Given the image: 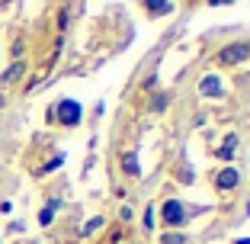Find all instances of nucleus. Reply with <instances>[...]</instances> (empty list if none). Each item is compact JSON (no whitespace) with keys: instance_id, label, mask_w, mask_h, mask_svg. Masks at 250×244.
Segmentation results:
<instances>
[{"instance_id":"obj_14","label":"nucleus","mask_w":250,"mask_h":244,"mask_svg":"<svg viewBox=\"0 0 250 244\" xmlns=\"http://www.w3.org/2000/svg\"><path fill=\"white\" fill-rule=\"evenodd\" d=\"M61 161H64V157H61V155H58V157H52V161L45 164V170H55V167H58V164H61Z\"/></svg>"},{"instance_id":"obj_5","label":"nucleus","mask_w":250,"mask_h":244,"mask_svg":"<svg viewBox=\"0 0 250 244\" xmlns=\"http://www.w3.org/2000/svg\"><path fill=\"white\" fill-rule=\"evenodd\" d=\"M215 186H218V190H234V186H237V170L225 167L221 174H215Z\"/></svg>"},{"instance_id":"obj_11","label":"nucleus","mask_w":250,"mask_h":244,"mask_svg":"<svg viewBox=\"0 0 250 244\" xmlns=\"http://www.w3.org/2000/svg\"><path fill=\"white\" fill-rule=\"evenodd\" d=\"M167 103H170V93H157L154 100H151V110L161 112V110H167Z\"/></svg>"},{"instance_id":"obj_15","label":"nucleus","mask_w":250,"mask_h":244,"mask_svg":"<svg viewBox=\"0 0 250 244\" xmlns=\"http://www.w3.org/2000/svg\"><path fill=\"white\" fill-rule=\"evenodd\" d=\"M208 3H212V7H225V3H228V0H208Z\"/></svg>"},{"instance_id":"obj_4","label":"nucleus","mask_w":250,"mask_h":244,"mask_svg":"<svg viewBox=\"0 0 250 244\" xmlns=\"http://www.w3.org/2000/svg\"><path fill=\"white\" fill-rule=\"evenodd\" d=\"M199 93L202 96H218L221 93V77L218 74H206L199 81Z\"/></svg>"},{"instance_id":"obj_6","label":"nucleus","mask_w":250,"mask_h":244,"mask_svg":"<svg viewBox=\"0 0 250 244\" xmlns=\"http://www.w3.org/2000/svg\"><path fill=\"white\" fill-rule=\"evenodd\" d=\"M145 7H147V13L164 16V13H170V10H173V3H170V0H145Z\"/></svg>"},{"instance_id":"obj_9","label":"nucleus","mask_w":250,"mask_h":244,"mask_svg":"<svg viewBox=\"0 0 250 244\" xmlns=\"http://www.w3.org/2000/svg\"><path fill=\"white\" fill-rule=\"evenodd\" d=\"M58 206H61L58 200H52V202H48V206H45L42 212H39V225H48V222H52V219H55V209H58Z\"/></svg>"},{"instance_id":"obj_2","label":"nucleus","mask_w":250,"mask_h":244,"mask_svg":"<svg viewBox=\"0 0 250 244\" xmlns=\"http://www.w3.org/2000/svg\"><path fill=\"white\" fill-rule=\"evenodd\" d=\"M247 55H250V45L247 42H234V45H228V48L218 52V65H237V61H244Z\"/></svg>"},{"instance_id":"obj_7","label":"nucleus","mask_w":250,"mask_h":244,"mask_svg":"<svg viewBox=\"0 0 250 244\" xmlns=\"http://www.w3.org/2000/svg\"><path fill=\"white\" fill-rule=\"evenodd\" d=\"M234 145H237V135L231 132L228 138H225V145L218 148V157H221V161H231V155H234Z\"/></svg>"},{"instance_id":"obj_13","label":"nucleus","mask_w":250,"mask_h":244,"mask_svg":"<svg viewBox=\"0 0 250 244\" xmlns=\"http://www.w3.org/2000/svg\"><path fill=\"white\" fill-rule=\"evenodd\" d=\"M96 228H103V219H90V222L83 225V235H90V231H96Z\"/></svg>"},{"instance_id":"obj_10","label":"nucleus","mask_w":250,"mask_h":244,"mask_svg":"<svg viewBox=\"0 0 250 244\" xmlns=\"http://www.w3.org/2000/svg\"><path fill=\"white\" fill-rule=\"evenodd\" d=\"M20 74H22V61H16V65H10L7 71H3V77H0V81H3V84H13Z\"/></svg>"},{"instance_id":"obj_3","label":"nucleus","mask_w":250,"mask_h":244,"mask_svg":"<svg viewBox=\"0 0 250 244\" xmlns=\"http://www.w3.org/2000/svg\"><path fill=\"white\" fill-rule=\"evenodd\" d=\"M161 215H164V222H167V225H183L186 222V209H183V202H177V200L164 202Z\"/></svg>"},{"instance_id":"obj_8","label":"nucleus","mask_w":250,"mask_h":244,"mask_svg":"<svg viewBox=\"0 0 250 244\" xmlns=\"http://www.w3.org/2000/svg\"><path fill=\"white\" fill-rule=\"evenodd\" d=\"M122 167H125V174L138 177V174H141V167H138V155H125V157H122Z\"/></svg>"},{"instance_id":"obj_16","label":"nucleus","mask_w":250,"mask_h":244,"mask_svg":"<svg viewBox=\"0 0 250 244\" xmlns=\"http://www.w3.org/2000/svg\"><path fill=\"white\" fill-rule=\"evenodd\" d=\"M237 244H250V238H241V241H237Z\"/></svg>"},{"instance_id":"obj_12","label":"nucleus","mask_w":250,"mask_h":244,"mask_svg":"<svg viewBox=\"0 0 250 244\" xmlns=\"http://www.w3.org/2000/svg\"><path fill=\"white\" fill-rule=\"evenodd\" d=\"M164 244H186V238L177 235V231H170V235H164Z\"/></svg>"},{"instance_id":"obj_1","label":"nucleus","mask_w":250,"mask_h":244,"mask_svg":"<svg viewBox=\"0 0 250 244\" xmlns=\"http://www.w3.org/2000/svg\"><path fill=\"white\" fill-rule=\"evenodd\" d=\"M81 116H83V110H81V103H77V100H61V103H58L61 126H77V122H81Z\"/></svg>"}]
</instances>
